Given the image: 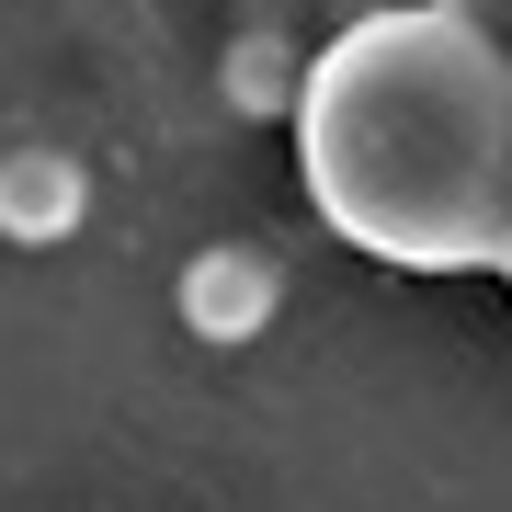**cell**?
Instances as JSON below:
<instances>
[{
  "label": "cell",
  "instance_id": "1",
  "mask_svg": "<svg viewBox=\"0 0 512 512\" xmlns=\"http://www.w3.org/2000/svg\"><path fill=\"white\" fill-rule=\"evenodd\" d=\"M296 183L387 274H501L512 239V46L444 0L342 23L296 80Z\"/></svg>",
  "mask_w": 512,
  "mask_h": 512
},
{
  "label": "cell",
  "instance_id": "2",
  "mask_svg": "<svg viewBox=\"0 0 512 512\" xmlns=\"http://www.w3.org/2000/svg\"><path fill=\"white\" fill-rule=\"evenodd\" d=\"M444 12H467V23H478L490 46H512V0H444Z\"/></svg>",
  "mask_w": 512,
  "mask_h": 512
},
{
  "label": "cell",
  "instance_id": "3",
  "mask_svg": "<svg viewBox=\"0 0 512 512\" xmlns=\"http://www.w3.org/2000/svg\"><path fill=\"white\" fill-rule=\"evenodd\" d=\"M501 285H512V239H501Z\"/></svg>",
  "mask_w": 512,
  "mask_h": 512
}]
</instances>
